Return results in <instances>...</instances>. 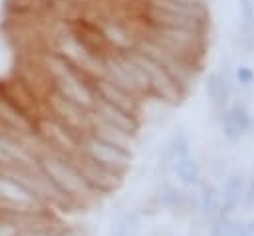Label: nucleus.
Masks as SVG:
<instances>
[{"instance_id":"obj_2","label":"nucleus","mask_w":254,"mask_h":236,"mask_svg":"<svg viewBox=\"0 0 254 236\" xmlns=\"http://www.w3.org/2000/svg\"><path fill=\"white\" fill-rule=\"evenodd\" d=\"M252 129V115L242 103H232L222 111L220 117V131L222 137L230 143L242 139Z\"/></svg>"},{"instance_id":"obj_6","label":"nucleus","mask_w":254,"mask_h":236,"mask_svg":"<svg viewBox=\"0 0 254 236\" xmlns=\"http://www.w3.org/2000/svg\"><path fill=\"white\" fill-rule=\"evenodd\" d=\"M173 171H175L179 182L185 184V186L194 188V186H200V184H202V171H200V165H198L194 159H190V157L177 161L175 167H173Z\"/></svg>"},{"instance_id":"obj_7","label":"nucleus","mask_w":254,"mask_h":236,"mask_svg":"<svg viewBox=\"0 0 254 236\" xmlns=\"http://www.w3.org/2000/svg\"><path fill=\"white\" fill-rule=\"evenodd\" d=\"M238 18H240V36L244 44H254V0L238 2Z\"/></svg>"},{"instance_id":"obj_8","label":"nucleus","mask_w":254,"mask_h":236,"mask_svg":"<svg viewBox=\"0 0 254 236\" xmlns=\"http://www.w3.org/2000/svg\"><path fill=\"white\" fill-rule=\"evenodd\" d=\"M240 218L236 216H218L208 224V236H236Z\"/></svg>"},{"instance_id":"obj_12","label":"nucleus","mask_w":254,"mask_h":236,"mask_svg":"<svg viewBox=\"0 0 254 236\" xmlns=\"http://www.w3.org/2000/svg\"><path fill=\"white\" fill-rule=\"evenodd\" d=\"M236 236H254V218L240 220L238 230H236Z\"/></svg>"},{"instance_id":"obj_5","label":"nucleus","mask_w":254,"mask_h":236,"mask_svg":"<svg viewBox=\"0 0 254 236\" xmlns=\"http://www.w3.org/2000/svg\"><path fill=\"white\" fill-rule=\"evenodd\" d=\"M206 95H208L212 107L224 111L228 107V99H230V83H228V77L222 75L220 71H210L208 77H206Z\"/></svg>"},{"instance_id":"obj_11","label":"nucleus","mask_w":254,"mask_h":236,"mask_svg":"<svg viewBox=\"0 0 254 236\" xmlns=\"http://www.w3.org/2000/svg\"><path fill=\"white\" fill-rule=\"evenodd\" d=\"M242 206L246 210H254V175L248 177V182H246V190H244V200H242Z\"/></svg>"},{"instance_id":"obj_1","label":"nucleus","mask_w":254,"mask_h":236,"mask_svg":"<svg viewBox=\"0 0 254 236\" xmlns=\"http://www.w3.org/2000/svg\"><path fill=\"white\" fill-rule=\"evenodd\" d=\"M77 151H81L83 155H87L89 159H93L95 163L103 165L105 169H111L119 175H123V171L127 169L129 165V159H131V153L129 149H123L119 145H113V143H107L95 135H89L85 137Z\"/></svg>"},{"instance_id":"obj_3","label":"nucleus","mask_w":254,"mask_h":236,"mask_svg":"<svg viewBox=\"0 0 254 236\" xmlns=\"http://www.w3.org/2000/svg\"><path fill=\"white\" fill-rule=\"evenodd\" d=\"M248 177L242 173H228L224 178L220 192H222V216H234V212L242 206L244 190H246Z\"/></svg>"},{"instance_id":"obj_13","label":"nucleus","mask_w":254,"mask_h":236,"mask_svg":"<svg viewBox=\"0 0 254 236\" xmlns=\"http://www.w3.org/2000/svg\"><path fill=\"white\" fill-rule=\"evenodd\" d=\"M58 236H81V234H79V232H75V230H67V228H64Z\"/></svg>"},{"instance_id":"obj_9","label":"nucleus","mask_w":254,"mask_h":236,"mask_svg":"<svg viewBox=\"0 0 254 236\" xmlns=\"http://www.w3.org/2000/svg\"><path fill=\"white\" fill-rule=\"evenodd\" d=\"M139 230V214L137 212H129L125 216H121L115 224L113 236H135Z\"/></svg>"},{"instance_id":"obj_4","label":"nucleus","mask_w":254,"mask_h":236,"mask_svg":"<svg viewBox=\"0 0 254 236\" xmlns=\"http://www.w3.org/2000/svg\"><path fill=\"white\" fill-rule=\"evenodd\" d=\"M198 192V214L206 220V224H210L212 220H216L218 216H222V192L216 184L212 182H202Z\"/></svg>"},{"instance_id":"obj_10","label":"nucleus","mask_w":254,"mask_h":236,"mask_svg":"<svg viewBox=\"0 0 254 236\" xmlns=\"http://www.w3.org/2000/svg\"><path fill=\"white\" fill-rule=\"evenodd\" d=\"M234 81L244 89L252 87L254 85V69L250 65H236L234 67Z\"/></svg>"}]
</instances>
